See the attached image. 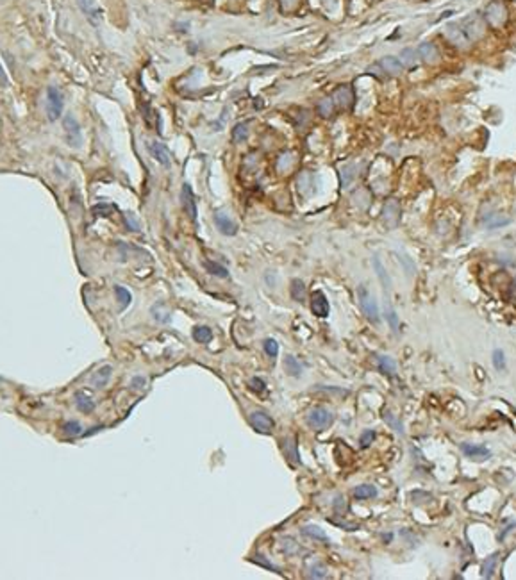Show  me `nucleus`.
Here are the masks:
<instances>
[{"label": "nucleus", "instance_id": "1", "mask_svg": "<svg viewBox=\"0 0 516 580\" xmlns=\"http://www.w3.org/2000/svg\"><path fill=\"white\" fill-rule=\"evenodd\" d=\"M63 108H65V102H63L61 91H59L56 86H48L47 88V106H45V112H47L48 120H50V122H57L59 116L63 114Z\"/></svg>", "mask_w": 516, "mask_h": 580}, {"label": "nucleus", "instance_id": "2", "mask_svg": "<svg viewBox=\"0 0 516 580\" xmlns=\"http://www.w3.org/2000/svg\"><path fill=\"white\" fill-rule=\"evenodd\" d=\"M334 414L325 407H313L307 414V425L315 431H325L332 425Z\"/></svg>", "mask_w": 516, "mask_h": 580}, {"label": "nucleus", "instance_id": "3", "mask_svg": "<svg viewBox=\"0 0 516 580\" xmlns=\"http://www.w3.org/2000/svg\"><path fill=\"white\" fill-rule=\"evenodd\" d=\"M359 305H361L363 313L366 314V318L370 320L371 323H379L380 322V316H379V305H377L375 298L368 293V290H366L365 286H361L359 288Z\"/></svg>", "mask_w": 516, "mask_h": 580}, {"label": "nucleus", "instance_id": "4", "mask_svg": "<svg viewBox=\"0 0 516 580\" xmlns=\"http://www.w3.org/2000/svg\"><path fill=\"white\" fill-rule=\"evenodd\" d=\"M63 129H65L66 134V143L74 148H79L82 145V132H80V127L77 123V120L72 114H66L65 120H63Z\"/></svg>", "mask_w": 516, "mask_h": 580}, {"label": "nucleus", "instance_id": "5", "mask_svg": "<svg viewBox=\"0 0 516 580\" xmlns=\"http://www.w3.org/2000/svg\"><path fill=\"white\" fill-rule=\"evenodd\" d=\"M250 425L256 429L258 432H261V434H270V432L273 431V427H275V421L270 418V414H266L264 411H254L252 414H250L249 418Z\"/></svg>", "mask_w": 516, "mask_h": 580}, {"label": "nucleus", "instance_id": "6", "mask_svg": "<svg viewBox=\"0 0 516 580\" xmlns=\"http://www.w3.org/2000/svg\"><path fill=\"white\" fill-rule=\"evenodd\" d=\"M311 309H313V314L318 316V318H327L329 316V300L327 296L322 293V291H315L313 296H311Z\"/></svg>", "mask_w": 516, "mask_h": 580}, {"label": "nucleus", "instance_id": "7", "mask_svg": "<svg viewBox=\"0 0 516 580\" xmlns=\"http://www.w3.org/2000/svg\"><path fill=\"white\" fill-rule=\"evenodd\" d=\"M77 4H79L80 11L88 16V20L91 22V24L93 25L100 24V20H102V11H100V7L97 5L95 0H77Z\"/></svg>", "mask_w": 516, "mask_h": 580}, {"label": "nucleus", "instance_id": "8", "mask_svg": "<svg viewBox=\"0 0 516 580\" xmlns=\"http://www.w3.org/2000/svg\"><path fill=\"white\" fill-rule=\"evenodd\" d=\"M352 99H354L352 89L348 88V86H339V88L332 93V104L339 109L350 108V106H352Z\"/></svg>", "mask_w": 516, "mask_h": 580}, {"label": "nucleus", "instance_id": "9", "mask_svg": "<svg viewBox=\"0 0 516 580\" xmlns=\"http://www.w3.org/2000/svg\"><path fill=\"white\" fill-rule=\"evenodd\" d=\"M215 225H216V229L225 236H234L236 232H238V225L230 220L227 215H223V213H216L215 215Z\"/></svg>", "mask_w": 516, "mask_h": 580}, {"label": "nucleus", "instance_id": "10", "mask_svg": "<svg viewBox=\"0 0 516 580\" xmlns=\"http://www.w3.org/2000/svg\"><path fill=\"white\" fill-rule=\"evenodd\" d=\"M461 452L470 459H488L489 450L482 444H474V443H463L461 444Z\"/></svg>", "mask_w": 516, "mask_h": 580}, {"label": "nucleus", "instance_id": "11", "mask_svg": "<svg viewBox=\"0 0 516 580\" xmlns=\"http://www.w3.org/2000/svg\"><path fill=\"white\" fill-rule=\"evenodd\" d=\"M148 150H150L152 157H154L157 163L163 164V166H170L168 148H166L163 143H159V141H154V143H150V145H148Z\"/></svg>", "mask_w": 516, "mask_h": 580}, {"label": "nucleus", "instance_id": "12", "mask_svg": "<svg viewBox=\"0 0 516 580\" xmlns=\"http://www.w3.org/2000/svg\"><path fill=\"white\" fill-rule=\"evenodd\" d=\"M183 202L186 211H188V215L191 216V220H197V204H195V197H193L189 184H184L183 186Z\"/></svg>", "mask_w": 516, "mask_h": 580}, {"label": "nucleus", "instance_id": "13", "mask_svg": "<svg viewBox=\"0 0 516 580\" xmlns=\"http://www.w3.org/2000/svg\"><path fill=\"white\" fill-rule=\"evenodd\" d=\"M379 66L388 75H399L400 72H402V63H400V59H397V57H393V56H388V57H384V59H380Z\"/></svg>", "mask_w": 516, "mask_h": 580}, {"label": "nucleus", "instance_id": "14", "mask_svg": "<svg viewBox=\"0 0 516 580\" xmlns=\"http://www.w3.org/2000/svg\"><path fill=\"white\" fill-rule=\"evenodd\" d=\"M418 56L422 57L425 63H436L440 54H438V48L432 43H422L418 47Z\"/></svg>", "mask_w": 516, "mask_h": 580}, {"label": "nucleus", "instance_id": "15", "mask_svg": "<svg viewBox=\"0 0 516 580\" xmlns=\"http://www.w3.org/2000/svg\"><path fill=\"white\" fill-rule=\"evenodd\" d=\"M302 534L311 539H316L320 543H329V536L324 532V529H320L318 525H305V527H302Z\"/></svg>", "mask_w": 516, "mask_h": 580}, {"label": "nucleus", "instance_id": "16", "mask_svg": "<svg viewBox=\"0 0 516 580\" xmlns=\"http://www.w3.org/2000/svg\"><path fill=\"white\" fill-rule=\"evenodd\" d=\"M282 446H284V454H286V459L288 461H291L293 464H298L300 463V459H298V450H296V443H295V437H286V439L282 441Z\"/></svg>", "mask_w": 516, "mask_h": 580}, {"label": "nucleus", "instance_id": "17", "mask_svg": "<svg viewBox=\"0 0 516 580\" xmlns=\"http://www.w3.org/2000/svg\"><path fill=\"white\" fill-rule=\"evenodd\" d=\"M111 375H113V366H104V368H100L97 373L93 375V386L95 388H104L106 384L109 382V379H111Z\"/></svg>", "mask_w": 516, "mask_h": 580}, {"label": "nucleus", "instance_id": "18", "mask_svg": "<svg viewBox=\"0 0 516 580\" xmlns=\"http://www.w3.org/2000/svg\"><path fill=\"white\" fill-rule=\"evenodd\" d=\"M373 268H375L377 277H379L380 282H382V288L388 291L391 288V281H390V275H388V272H386V268L382 266V262H380L379 255H373Z\"/></svg>", "mask_w": 516, "mask_h": 580}, {"label": "nucleus", "instance_id": "19", "mask_svg": "<svg viewBox=\"0 0 516 580\" xmlns=\"http://www.w3.org/2000/svg\"><path fill=\"white\" fill-rule=\"evenodd\" d=\"M290 291H291V298L295 300V302H304V298H305V284L300 281V279H293V281H291Z\"/></svg>", "mask_w": 516, "mask_h": 580}, {"label": "nucleus", "instance_id": "20", "mask_svg": "<svg viewBox=\"0 0 516 580\" xmlns=\"http://www.w3.org/2000/svg\"><path fill=\"white\" fill-rule=\"evenodd\" d=\"M284 368H286L288 375H291V377H300L302 371H304V368H302V364L298 362V359L293 356H288L286 359H284Z\"/></svg>", "mask_w": 516, "mask_h": 580}, {"label": "nucleus", "instance_id": "21", "mask_svg": "<svg viewBox=\"0 0 516 580\" xmlns=\"http://www.w3.org/2000/svg\"><path fill=\"white\" fill-rule=\"evenodd\" d=\"M354 496L357 500H368V498H375L377 496V487L370 486V484H365V486H357L354 489Z\"/></svg>", "mask_w": 516, "mask_h": 580}, {"label": "nucleus", "instance_id": "22", "mask_svg": "<svg viewBox=\"0 0 516 580\" xmlns=\"http://www.w3.org/2000/svg\"><path fill=\"white\" fill-rule=\"evenodd\" d=\"M75 405H77V409H79V411H82V412H91L95 409V402L84 393H77L75 395Z\"/></svg>", "mask_w": 516, "mask_h": 580}, {"label": "nucleus", "instance_id": "23", "mask_svg": "<svg viewBox=\"0 0 516 580\" xmlns=\"http://www.w3.org/2000/svg\"><path fill=\"white\" fill-rule=\"evenodd\" d=\"M377 364H379V370L382 371V373H386V375H395V370H397V366H395V361L391 359V357H388V356H377Z\"/></svg>", "mask_w": 516, "mask_h": 580}, {"label": "nucleus", "instance_id": "24", "mask_svg": "<svg viewBox=\"0 0 516 580\" xmlns=\"http://www.w3.org/2000/svg\"><path fill=\"white\" fill-rule=\"evenodd\" d=\"M488 20L493 25H500L504 22V7L500 4L489 5L488 9Z\"/></svg>", "mask_w": 516, "mask_h": 580}, {"label": "nucleus", "instance_id": "25", "mask_svg": "<svg viewBox=\"0 0 516 580\" xmlns=\"http://www.w3.org/2000/svg\"><path fill=\"white\" fill-rule=\"evenodd\" d=\"M400 63L402 66H407V68H414L418 63V52L411 50V48H404L402 54H400Z\"/></svg>", "mask_w": 516, "mask_h": 580}, {"label": "nucleus", "instance_id": "26", "mask_svg": "<svg viewBox=\"0 0 516 580\" xmlns=\"http://www.w3.org/2000/svg\"><path fill=\"white\" fill-rule=\"evenodd\" d=\"M193 339L197 343H209L213 339V332L209 327H195L193 328Z\"/></svg>", "mask_w": 516, "mask_h": 580}, {"label": "nucleus", "instance_id": "27", "mask_svg": "<svg viewBox=\"0 0 516 580\" xmlns=\"http://www.w3.org/2000/svg\"><path fill=\"white\" fill-rule=\"evenodd\" d=\"M204 268H206V270H207L209 273H211V275L221 277V279H225V277H229V272H227V268H223L221 264H218V262L204 261Z\"/></svg>", "mask_w": 516, "mask_h": 580}, {"label": "nucleus", "instance_id": "28", "mask_svg": "<svg viewBox=\"0 0 516 580\" xmlns=\"http://www.w3.org/2000/svg\"><path fill=\"white\" fill-rule=\"evenodd\" d=\"M247 136H249V125L247 123H238L232 129V141L234 143H241V141L247 140Z\"/></svg>", "mask_w": 516, "mask_h": 580}, {"label": "nucleus", "instance_id": "29", "mask_svg": "<svg viewBox=\"0 0 516 580\" xmlns=\"http://www.w3.org/2000/svg\"><path fill=\"white\" fill-rule=\"evenodd\" d=\"M114 295H116V300L120 302L122 307H127V305L131 304V300H132L131 293H129L125 288H122V286H116V288H114Z\"/></svg>", "mask_w": 516, "mask_h": 580}, {"label": "nucleus", "instance_id": "30", "mask_svg": "<svg viewBox=\"0 0 516 580\" xmlns=\"http://www.w3.org/2000/svg\"><path fill=\"white\" fill-rule=\"evenodd\" d=\"M263 348H264V352H266V356L272 357V359H275V357L279 356V343L275 341V339H264Z\"/></svg>", "mask_w": 516, "mask_h": 580}, {"label": "nucleus", "instance_id": "31", "mask_svg": "<svg viewBox=\"0 0 516 580\" xmlns=\"http://www.w3.org/2000/svg\"><path fill=\"white\" fill-rule=\"evenodd\" d=\"M63 431L68 435H80L82 434V425H80L79 421H66L65 425H63Z\"/></svg>", "mask_w": 516, "mask_h": 580}, {"label": "nucleus", "instance_id": "32", "mask_svg": "<svg viewBox=\"0 0 516 580\" xmlns=\"http://www.w3.org/2000/svg\"><path fill=\"white\" fill-rule=\"evenodd\" d=\"M495 564H497V553H493L491 557H488V561L484 562L482 566V577H491L493 571H495Z\"/></svg>", "mask_w": 516, "mask_h": 580}, {"label": "nucleus", "instance_id": "33", "mask_svg": "<svg viewBox=\"0 0 516 580\" xmlns=\"http://www.w3.org/2000/svg\"><path fill=\"white\" fill-rule=\"evenodd\" d=\"M493 364L497 370H506V356H504L502 350H495L493 352Z\"/></svg>", "mask_w": 516, "mask_h": 580}, {"label": "nucleus", "instance_id": "34", "mask_svg": "<svg viewBox=\"0 0 516 580\" xmlns=\"http://www.w3.org/2000/svg\"><path fill=\"white\" fill-rule=\"evenodd\" d=\"M249 386L252 391H256V393H263L264 389H266V384H264L263 379H259V377H252V379L249 380Z\"/></svg>", "mask_w": 516, "mask_h": 580}, {"label": "nucleus", "instance_id": "35", "mask_svg": "<svg viewBox=\"0 0 516 580\" xmlns=\"http://www.w3.org/2000/svg\"><path fill=\"white\" fill-rule=\"evenodd\" d=\"M152 316H154V320L155 322H159V323H166V322H170V311L168 309H166V311H157V307H152Z\"/></svg>", "mask_w": 516, "mask_h": 580}, {"label": "nucleus", "instance_id": "36", "mask_svg": "<svg viewBox=\"0 0 516 580\" xmlns=\"http://www.w3.org/2000/svg\"><path fill=\"white\" fill-rule=\"evenodd\" d=\"M384 420L388 421V423H390L391 427H393L395 431L399 432V434H404V427H402V423H400L399 420H397V418L393 416V414H391V412H386L384 414Z\"/></svg>", "mask_w": 516, "mask_h": 580}, {"label": "nucleus", "instance_id": "37", "mask_svg": "<svg viewBox=\"0 0 516 580\" xmlns=\"http://www.w3.org/2000/svg\"><path fill=\"white\" fill-rule=\"evenodd\" d=\"M309 577L311 579H325L327 577V568L322 566V564H316V566L311 568Z\"/></svg>", "mask_w": 516, "mask_h": 580}, {"label": "nucleus", "instance_id": "38", "mask_svg": "<svg viewBox=\"0 0 516 580\" xmlns=\"http://www.w3.org/2000/svg\"><path fill=\"white\" fill-rule=\"evenodd\" d=\"M386 318H388V322H390L391 328H393L395 332H397V330H399V316L395 314V311L391 307L386 309Z\"/></svg>", "mask_w": 516, "mask_h": 580}, {"label": "nucleus", "instance_id": "39", "mask_svg": "<svg viewBox=\"0 0 516 580\" xmlns=\"http://www.w3.org/2000/svg\"><path fill=\"white\" fill-rule=\"evenodd\" d=\"M318 109H320V114H324V116H329V114L332 112V99H325V100H322V102L318 104Z\"/></svg>", "mask_w": 516, "mask_h": 580}, {"label": "nucleus", "instance_id": "40", "mask_svg": "<svg viewBox=\"0 0 516 580\" xmlns=\"http://www.w3.org/2000/svg\"><path fill=\"white\" fill-rule=\"evenodd\" d=\"M373 439H375V432H373V431H365L361 434V446H363V448H368V446L373 443Z\"/></svg>", "mask_w": 516, "mask_h": 580}, {"label": "nucleus", "instance_id": "41", "mask_svg": "<svg viewBox=\"0 0 516 580\" xmlns=\"http://www.w3.org/2000/svg\"><path fill=\"white\" fill-rule=\"evenodd\" d=\"M252 561L256 562V564H259V566L266 568V570H272V571H277V573H281V571H279V568H277V566H273L272 562H268L266 559H264V557L259 555V559H252Z\"/></svg>", "mask_w": 516, "mask_h": 580}, {"label": "nucleus", "instance_id": "42", "mask_svg": "<svg viewBox=\"0 0 516 580\" xmlns=\"http://www.w3.org/2000/svg\"><path fill=\"white\" fill-rule=\"evenodd\" d=\"M145 384H147V380L143 379V377H136V379H132L131 386H132L134 389H141L143 386H145Z\"/></svg>", "mask_w": 516, "mask_h": 580}, {"label": "nucleus", "instance_id": "43", "mask_svg": "<svg viewBox=\"0 0 516 580\" xmlns=\"http://www.w3.org/2000/svg\"><path fill=\"white\" fill-rule=\"evenodd\" d=\"M125 220H127V223H129V227H131L132 230H140V225H138L136 221L132 220V216L125 215Z\"/></svg>", "mask_w": 516, "mask_h": 580}]
</instances>
